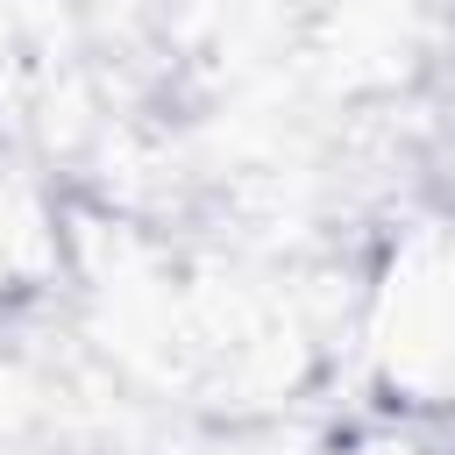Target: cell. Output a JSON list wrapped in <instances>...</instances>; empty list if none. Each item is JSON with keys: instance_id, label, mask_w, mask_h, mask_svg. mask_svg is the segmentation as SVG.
Here are the masks:
<instances>
[{"instance_id": "1", "label": "cell", "mask_w": 455, "mask_h": 455, "mask_svg": "<svg viewBox=\"0 0 455 455\" xmlns=\"http://www.w3.org/2000/svg\"><path fill=\"white\" fill-rule=\"evenodd\" d=\"M377 348L412 398H455V235H427L391 263Z\"/></svg>"}]
</instances>
